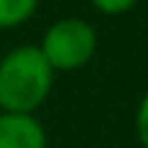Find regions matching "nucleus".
Returning <instances> with one entry per match:
<instances>
[{"instance_id": "20e7f679", "label": "nucleus", "mask_w": 148, "mask_h": 148, "mask_svg": "<svg viewBox=\"0 0 148 148\" xmlns=\"http://www.w3.org/2000/svg\"><path fill=\"white\" fill-rule=\"evenodd\" d=\"M38 8V0H0V27H16Z\"/></svg>"}, {"instance_id": "f257e3e1", "label": "nucleus", "mask_w": 148, "mask_h": 148, "mask_svg": "<svg viewBox=\"0 0 148 148\" xmlns=\"http://www.w3.org/2000/svg\"><path fill=\"white\" fill-rule=\"evenodd\" d=\"M52 66L38 47H16L0 60V107L30 115L44 104L52 88Z\"/></svg>"}, {"instance_id": "f03ea898", "label": "nucleus", "mask_w": 148, "mask_h": 148, "mask_svg": "<svg viewBox=\"0 0 148 148\" xmlns=\"http://www.w3.org/2000/svg\"><path fill=\"white\" fill-rule=\"evenodd\" d=\"M41 55L52 71H74L82 69L96 52V30L90 22L69 16V19H58L41 38Z\"/></svg>"}, {"instance_id": "423d86ee", "label": "nucleus", "mask_w": 148, "mask_h": 148, "mask_svg": "<svg viewBox=\"0 0 148 148\" xmlns=\"http://www.w3.org/2000/svg\"><path fill=\"white\" fill-rule=\"evenodd\" d=\"M134 129H137L140 145L148 148V93L143 96V101H140V107H137V115H134Z\"/></svg>"}, {"instance_id": "7ed1b4c3", "label": "nucleus", "mask_w": 148, "mask_h": 148, "mask_svg": "<svg viewBox=\"0 0 148 148\" xmlns=\"http://www.w3.org/2000/svg\"><path fill=\"white\" fill-rule=\"evenodd\" d=\"M0 148H47L44 126L33 115L0 112Z\"/></svg>"}, {"instance_id": "39448f33", "label": "nucleus", "mask_w": 148, "mask_h": 148, "mask_svg": "<svg viewBox=\"0 0 148 148\" xmlns=\"http://www.w3.org/2000/svg\"><path fill=\"white\" fill-rule=\"evenodd\" d=\"M101 14H110V16H118V14H126L137 5V0H90Z\"/></svg>"}]
</instances>
